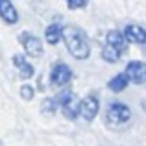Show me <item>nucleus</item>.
<instances>
[{"mask_svg":"<svg viewBox=\"0 0 146 146\" xmlns=\"http://www.w3.org/2000/svg\"><path fill=\"white\" fill-rule=\"evenodd\" d=\"M63 41L67 44V50L76 59H87L91 56V44L83 30L72 28V26L63 28Z\"/></svg>","mask_w":146,"mask_h":146,"instance_id":"nucleus-1","label":"nucleus"},{"mask_svg":"<svg viewBox=\"0 0 146 146\" xmlns=\"http://www.w3.org/2000/svg\"><path fill=\"white\" fill-rule=\"evenodd\" d=\"M126 35L118 30H111L106 37V44L102 48V57L109 63H117L120 54L126 50Z\"/></svg>","mask_w":146,"mask_h":146,"instance_id":"nucleus-2","label":"nucleus"},{"mask_svg":"<svg viewBox=\"0 0 146 146\" xmlns=\"http://www.w3.org/2000/svg\"><path fill=\"white\" fill-rule=\"evenodd\" d=\"M131 118V111L126 104H120V102H113L109 107H107V120L115 126H122L126 122H129Z\"/></svg>","mask_w":146,"mask_h":146,"instance_id":"nucleus-3","label":"nucleus"},{"mask_svg":"<svg viewBox=\"0 0 146 146\" xmlns=\"http://www.w3.org/2000/svg\"><path fill=\"white\" fill-rule=\"evenodd\" d=\"M57 106L61 107L63 115L68 118V120H74V118L82 113V102H78V98H76L72 93H65L63 96H59Z\"/></svg>","mask_w":146,"mask_h":146,"instance_id":"nucleus-4","label":"nucleus"},{"mask_svg":"<svg viewBox=\"0 0 146 146\" xmlns=\"http://www.w3.org/2000/svg\"><path fill=\"white\" fill-rule=\"evenodd\" d=\"M72 80V70L67 63H56L50 70V83L56 87H63Z\"/></svg>","mask_w":146,"mask_h":146,"instance_id":"nucleus-5","label":"nucleus"},{"mask_svg":"<svg viewBox=\"0 0 146 146\" xmlns=\"http://www.w3.org/2000/svg\"><path fill=\"white\" fill-rule=\"evenodd\" d=\"M19 41H21L22 48L26 50V54H28L30 57H41L43 56V43L39 41V37L24 32V33L19 35Z\"/></svg>","mask_w":146,"mask_h":146,"instance_id":"nucleus-6","label":"nucleus"},{"mask_svg":"<svg viewBox=\"0 0 146 146\" xmlns=\"http://www.w3.org/2000/svg\"><path fill=\"white\" fill-rule=\"evenodd\" d=\"M126 74L129 82L133 83H144L146 82V63L144 61H129L126 65Z\"/></svg>","mask_w":146,"mask_h":146,"instance_id":"nucleus-7","label":"nucleus"},{"mask_svg":"<svg viewBox=\"0 0 146 146\" xmlns=\"http://www.w3.org/2000/svg\"><path fill=\"white\" fill-rule=\"evenodd\" d=\"M98 109H100V102L94 94H89L82 100V115L85 120H93L98 115Z\"/></svg>","mask_w":146,"mask_h":146,"instance_id":"nucleus-8","label":"nucleus"},{"mask_svg":"<svg viewBox=\"0 0 146 146\" xmlns=\"http://www.w3.org/2000/svg\"><path fill=\"white\" fill-rule=\"evenodd\" d=\"M124 35L129 43H135V44H144L146 43V30L141 28L137 24H128L124 30Z\"/></svg>","mask_w":146,"mask_h":146,"instance_id":"nucleus-9","label":"nucleus"},{"mask_svg":"<svg viewBox=\"0 0 146 146\" xmlns=\"http://www.w3.org/2000/svg\"><path fill=\"white\" fill-rule=\"evenodd\" d=\"M0 17H2V21H6L7 24L19 22V13H17V9H15V6L11 4V0H0Z\"/></svg>","mask_w":146,"mask_h":146,"instance_id":"nucleus-10","label":"nucleus"},{"mask_svg":"<svg viewBox=\"0 0 146 146\" xmlns=\"http://www.w3.org/2000/svg\"><path fill=\"white\" fill-rule=\"evenodd\" d=\"M13 65L21 70V76L22 78H32L33 76V67H32V63H28L26 61V57L24 56H21V54H17V56H13Z\"/></svg>","mask_w":146,"mask_h":146,"instance_id":"nucleus-11","label":"nucleus"},{"mask_svg":"<svg viewBox=\"0 0 146 146\" xmlns=\"http://www.w3.org/2000/svg\"><path fill=\"white\" fill-rule=\"evenodd\" d=\"M63 37V28L59 24H50L46 30H44V39H46L48 44H57Z\"/></svg>","mask_w":146,"mask_h":146,"instance_id":"nucleus-12","label":"nucleus"},{"mask_svg":"<svg viewBox=\"0 0 146 146\" xmlns=\"http://www.w3.org/2000/svg\"><path fill=\"white\" fill-rule=\"evenodd\" d=\"M128 82H129V78L124 72V74H117L115 78H111L109 83H107V87H109L113 93H120V91H124L126 87H128Z\"/></svg>","mask_w":146,"mask_h":146,"instance_id":"nucleus-13","label":"nucleus"},{"mask_svg":"<svg viewBox=\"0 0 146 146\" xmlns=\"http://www.w3.org/2000/svg\"><path fill=\"white\" fill-rule=\"evenodd\" d=\"M56 106H57V104L54 102L52 98H44V100H43V106H41V111H43V113L52 115L54 111H56Z\"/></svg>","mask_w":146,"mask_h":146,"instance_id":"nucleus-14","label":"nucleus"},{"mask_svg":"<svg viewBox=\"0 0 146 146\" xmlns=\"http://www.w3.org/2000/svg\"><path fill=\"white\" fill-rule=\"evenodd\" d=\"M33 94H35V91H33V87H32V85H28V83H26V85H22V87H21V96L24 98V100H32V98H33Z\"/></svg>","mask_w":146,"mask_h":146,"instance_id":"nucleus-15","label":"nucleus"},{"mask_svg":"<svg viewBox=\"0 0 146 146\" xmlns=\"http://www.w3.org/2000/svg\"><path fill=\"white\" fill-rule=\"evenodd\" d=\"M65 2L70 9H80V7H85L89 0H65Z\"/></svg>","mask_w":146,"mask_h":146,"instance_id":"nucleus-16","label":"nucleus"}]
</instances>
